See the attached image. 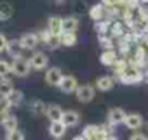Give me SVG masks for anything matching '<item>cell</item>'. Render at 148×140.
<instances>
[{"label":"cell","instance_id":"3957f363","mask_svg":"<svg viewBox=\"0 0 148 140\" xmlns=\"http://www.w3.org/2000/svg\"><path fill=\"white\" fill-rule=\"evenodd\" d=\"M96 95V91H95V87L89 85V84H84V85H80L77 87L76 90V97L80 103H90Z\"/></svg>","mask_w":148,"mask_h":140},{"label":"cell","instance_id":"6da1fadb","mask_svg":"<svg viewBox=\"0 0 148 140\" xmlns=\"http://www.w3.org/2000/svg\"><path fill=\"white\" fill-rule=\"evenodd\" d=\"M118 78H119V81H121L122 84L132 85V84H138V83H141V81L144 80V72H141L139 68L128 66Z\"/></svg>","mask_w":148,"mask_h":140},{"label":"cell","instance_id":"8992f818","mask_svg":"<svg viewBox=\"0 0 148 140\" xmlns=\"http://www.w3.org/2000/svg\"><path fill=\"white\" fill-rule=\"evenodd\" d=\"M125 118H126V113L119 107H113L108 113V121L110 126H118V124L123 123Z\"/></svg>","mask_w":148,"mask_h":140},{"label":"cell","instance_id":"d6986e66","mask_svg":"<svg viewBox=\"0 0 148 140\" xmlns=\"http://www.w3.org/2000/svg\"><path fill=\"white\" fill-rule=\"evenodd\" d=\"M79 28V19L76 16H68L62 19V32H76Z\"/></svg>","mask_w":148,"mask_h":140},{"label":"cell","instance_id":"603a6c76","mask_svg":"<svg viewBox=\"0 0 148 140\" xmlns=\"http://www.w3.org/2000/svg\"><path fill=\"white\" fill-rule=\"evenodd\" d=\"M12 91H13V84H12L10 80H8L6 77L0 80V95L8 97Z\"/></svg>","mask_w":148,"mask_h":140},{"label":"cell","instance_id":"d6a6232c","mask_svg":"<svg viewBox=\"0 0 148 140\" xmlns=\"http://www.w3.org/2000/svg\"><path fill=\"white\" fill-rule=\"evenodd\" d=\"M10 107H12V106L9 104L8 98L0 95V114H2V116H3V114H8V111H9Z\"/></svg>","mask_w":148,"mask_h":140},{"label":"cell","instance_id":"8d00e7d4","mask_svg":"<svg viewBox=\"0 0 148 140\" xmlns=\"http://www.w3.org/2000/svg\"><path fill=\"white\" fill-rule=\"evenodd\" d=\"M84 7H86L84 2H77V3H76V6H74V9H76V10H83Z\"/></svg>","mask_w":148,"mask_h":140},{"label":"cell","instance_id":"836d02e7","mask_svg":"<svg viewBox=\"0 0 148 140\" xmlns=\"http://www.w3.org/2000/svg\"><path fill=\"white\" fill-rule=\"evenodd\" d=\"M8 39H6V36L3 35V33H0V52H3V51H6V48H8Z\"/></svg>","mask_w":148,"mask_h":140},{"label":"cell","instance_id":"cb8c5ba5","mask_svg":"<svg viewBox=\"0 0 148 140\" xmlns=\"http://www.w3.org/2000/svg\"><path fill=\"white\" fill-rule=\"evenodd\" d=\"M31 111H32V114H35V116H42V114H45V111H47V106H45L41 100H35V101L31 103Z\"/></svg>","mask_w":148,"mask_h":140},{"label":"cell","instance_id":"e575fe53","mask_svg":"<svg viewBox=\"0 0 148 140\" xmlns=\"http://www.w3.org/2000/svg\"><path fill=\"white\" fill-rule=\"evenodd\" d=\"M126 7L134 10V9H138L139 7V0H126Z\"/></svg>","mask_w":148,"mask_h":140},{"label":"cell","instance_id":"4dcf8cb0","mask_svg":"<svg viewBox=\"0 0 148 140\" xmlns=\"http://www.w3.org/2000/svg\"><path fill=\"white\" fill-rule=\"evenodd\" d=\"M6 140H25V134L18 129L12 131H6Z\"/></svg>","mask_w":148,"mask_h":140},{"label":"cell","instance_id":"4316f807","mask_svg":"<svg viewBox=\"0 0 148 140\" xmlns=\"http://www.w3.org/2000/svg\"><path fill=\"white\" fill-rule=\"evenodd\" d=\"M110 32H112V38H122L125 35V28L121 22H115L110 26Z\"/></svg>","mask_w":148,"mask_h":140},{"label":"cell","instance_id":"e0dca14e","mask_svg":"<svg viewBox=\"0 0 148 140\" xmlns=\"http://www.w3.org/2000/svg\"><path fill=\"white\" fill-rule=\"evenodd\" d=\"M118 59V53L113 49H105L100 55V62L106 66H112Z\"/></svg>","mask_w":148,"mask_h":140},{"label":"cell","instance_id":"2e32d148","mask_svg":"<svg viewBox=\"0 0 148 140\" xmlns=\"http://www.w3.org/2000/svg\"><path fill=\"white\" fill-rule=\"evenodd\" d=\"M22 51H23V48H22V45H21V42H19V41L13 39V41H9V42H8L6 52H8L13 59H15V58L22 56Z\"/></svg>","mask_w":148,"mask_h":140},{"label":"cell","instance_id":"ac0fdd59","mask_svg":"<svg viewBox=\"0 0 148 140\" xmlns=\"http://www.w3.org/2000/svg\"><path fill=\"white\" fill-rule=\"evenodd\" d=\"M2 126L6 131H12V130H16L18 129V118L12 114H3L2 117Z\"/></svg>","mask_w":148,"mask_h":140},{"label":"cell","instance_id":"4fadbf2b","mask_svg":"<svg viewBox=\"0 0 148 140\" xmlns=\"http://www.w3.org/2000/svg\"><path fill=\"white\" fill-rule=\"evenodd\" d=\"M113 85H115V80L109 75H103L96 80V88L99 91H110Z\"/></svg>","mask_w":148,"mask_h":140},{"label":"cell","instance_id":"9a60e30c","mask_svg":"<svg viewBox=\"0 0 148 140\" xmlns=\"http://www.w3.org/2000/svg\"><path fill=\"white\" fill-rule=\"evenodd\" d=\"M65 130H67V126L62 121H51L49 124V134L55 139L62 137L65 134Z\"/></svg>","mask_w":148,"mask_h":140},{"label":"cell","instance_id":"8fae6325","mask_svg":"<svg viewBox=\"0 0 148 140\" xmlns=\"http://www.w3.org/2000/svg\"><path fill=\"white\" fill-rule=\"evenodd\" d=\"M67 127H73V126H77L80 123V114L76 110H67L62 114V120H61Z\"/></svg>","mask_w":148,"mask_h":140},{"label":"cell","instance_id":"5bb4252c","mask_svg":"<svg viewBox=\"0 0 148 140\" xmlns=\"http://www.w3.org/2000/svg\"><path fill=\"white\" fill-rule=\"evenodd\" d=\"M48 29L54 35H61L62 33V18H60V16H51L48 19Z\"/></svg>","mask_w":148,"mask_h":140},{"label":"cell","instance_id":"83f0119b","mask_svg":"<svg viewBox=\"0 0 148 140\" xmlns=\"http://www.w3.org/2000/svg\"><path fill=\"white\" fill-rule=\"evenodd\" d=\"M45 43H47V46H48L49 49L58 48L60 45H62V43H61V35H54V33H51L49 38H48V41H47Z\"/></svg>","mask_w":148,"mask_h":140},{"label":"cell","instance_id":"ba28073f","mask_svg":"<svg viewBox=\"0 0 148 140\" xmlns=\"http://www.w3.org/2000/svg\"><path fill=\"white\" fill-rule=\"evenodd\" d=\"M19 42H21V45H22L23 49L31 51V49H35V48L38 46L39 38H38V35H35V33H25V35L21 36Z\"/></svg>","mask_w":148,"mask_h":140},{"label":"cell","instance_id":"74e56055","mask_svg":"<svg viewBox=\"0 0 148 140\" xmlns=\"http://www.w3.org/2000/svg\"><path fill=\"white\" fill-rule=\"evenodd\" d=\"M71 140H87V139H86V137H84L83 134H80V136H74V137H73Z\"/></svg>","mask_w":148,"mask_h":140},{"label":"cell","instance_id":"f546056e","mask_svg":"<svg viewBox=\"0 0 148 140\" xmlns=\"http://www.w3.org/2000/svg\"><path fill=\"white\" fill-rule=\"evenodd\" d=\"M95 29H96L97 35H106V32L109 30V22L108 20H99V22H96Z\"/></svg>","mask_w":148,"mask_h":140},{"label":"cell","instance_id":"f35d334b","mask_svg":"<svg viewBox=\"0 0 148 140\" xmlns=\"http://www.w3.org/2000/svg\"><path fill=\"white\" fill-rule=\"evenodd\" d=\"M103 140H118V139H116V137H113V136H109V134H108Z\"/></svg>","mask_w":148,"mask_h":140},{"label":"cell","instance_id":"7402d4cb","mask_svg":"<svg viewBox=\"0 0 148 140\" xmlns=\"http://www.w3.org/2000/svg\"><path fill=\"white\" fill-rule=\"evenodd\" d=\"M61 43L64 46H74L77 43L76 32H62L61 33Z\"/></svg>","mask_w":148,"mask_h":140},{"label":"cell","instance_id":"f1b7e54d","mask_svg":"<svg viewBox=\"0 0 148 140\" xmlns=\"http://www.w3.org/2000/svg\"><path fill=\"white\" fill-rule=\"evenodd\" d=\"M99 43L103 49H113V39L112 36L106 35H99Z\"/></svg>","mask_w":148,"mask_h":140},{"label":"cell","instance_id":"9c48e42d","mask_svg":"<svg viewBox=\"0 0 148 140\" xmlns=\"http://www.w3.org/2000/svg\"><path fill=\"white\" fill-rule=\"evenodd\" d=\"M123 124H125L128 129H131V130H138L139 127H142L144 118H142V116L138 114V113H131V114H126V118H125Z\"/></svg>","mask_w":148,"mask_h":140},{"label":"cell","instance_id":"52a82bcc","mask_svg":"<svg viewBox=\"0 0 148 140\" xmlns=\"http://www.w3.org/2000/svg\"><path fill=\"white\" fill-rule=\"evenodd\" d=\"M62 77H64V75H62V72H61V69H60L58 66H52V68L48 69L47 74H45V81H47L48 85L58 87V84H60V81H61Z\"/></svg>","mask_w":148,"mask_h":140},{"label":"cell","instance_id":"60d3db41","mask_svg":"<svg viewBox=\"0 0 148 140\" xmlns=\"http://www.w3.org/2000/svg\"><path fill=\"white\" fill-rule=\"evenodd\" d=\"M145 45H147V48H148V36H145Z\"/></svg>","mask_w":148,"mask_h":140},{"label":"cell","instance_id":"d590c367","mask_svg":"<svg viewBox=\"0 0 148 140\" xmlns=\"http://www.w3.org/2000/svg\"><path fill=\"white\" fill-rule=\"evenodd\" d=\"M129 140H148V139H147V136L142 134V133H134V134L129 137Z\"/></svg>","mask_w":148,"mask_h":140},{"label":"cell","instance_id":"484cf974","mask_svg":"<svg viewBox=\"0 0 148 140\" xmlns=\"http://www.w3.org/2000/svg\"><path fill=\"white\" fill-rule=\"evenodd\" d=\"M112 68H113V72L119 77V75L125 71V69L128 68V62H126L125 59H122V58H118V59H116V62L112 65Z\"/></svg>","mask_w":148,"mask_h":140},{"label":"cell","instance_id":"ab89813d","mask_svg":"<svg viewBox=\"0 0 148 140\" xmlns=\"http://www.w3.org/2000/svg\"><path fill=\"white\" fill-rule=\"evenodd\" d=\"M144 80L148 83V69H147V71H145V74H144Z\"/></svg>","mask_w":148,"mask_h":140},{"label":"cell","instance_id":"1f68e13d","mask_svg":"<svg viewBox=\"0 0 148 140\" xmlns=\"http://www.w3.org/2000/svg\"><path fill=\"white\" fill-rule=\"evenodd\" d=\"M9 72H12V65L6 61H0V78H5Z\"/></svg>","mask_w":148,"mask_h":140},{"label":"cell","instance_id":"44dd1931","mask_svg":"<svg viewBox=\"0 0 148 140\" xmlns=\"http://www.w3.org/2000/svg\"><path fill=\"white\" fill-rule=\"evenodd\" d=\"M6 98H8V101H9V104L12 107H18L23 101V93L19 91V90H13Z\"/></svg>","mask_w":148,"mask_h":140},{"label":"cell","instance_id":"7c38bea8","mask_svg":"<svg viewBox=\"0 0 148 140\" xmlns=\"http://www.w3.org/2000/svg\"><path fill=\"white\" fill-rule=\"evenodd\" d=\"M105 15H106V7H105L103 3H97V5H95V6H92V7L89 9V16H90V19L95 20V22L102 20V19L105 18Z\"/></svg>","mask_w":148,"mask_h":140},{"label":"cell","instance_id":"5b68a950","mask_svg":"<svg viewBox=\"0 0 148 140\" xmlns=\"http://www.w3.org/2000/svg\"><path fill=\"white\" fill-rule=\"evenodd\" d=\"M31 66L36 71H41V69H45L48 66V56L44 52H35L31 58H29Z\"/></svg>","mask_w":148,"mask_h":140},{"label":"cell","instance_id":"30bf717a","mask_svg":"<svg viewBox=\"0 0 148 140\" xmlns=\"http://www.w3.org/2000/svg\"><path fill=\"white\" fill-rule=\"evenodd\" d=\"M62 114H64V110L57 106V104H49L47 106V111H45V116L48 117L49 121H61L62 120Z\"/></svg>","mask_w":148,"mask_h":140},{"label":"cell","instance_id":"d4e9b609","mask_svg":"<svg viewBox=\"0 0 148 140\" xmlns=\"http://www.w3.org/2000/svg\"><path fill=\"white\" fill-rule=\"evenodd\" d=\"M99 131V126H95V124H89L84 127L83 130V136L87 139V140H95L96 139V134Z\"/></svg>","mask_w":148,"mask_h":140},{"label":"cell","instance_id":"7a4b0ae2","mask_svg":"<svg viewBox=\"0 0 148 140\" xmlns=\"http://www.w3.org/2000/svg\"><path fill=\"white\" fill-rule=\"evenodd\" d=\"M31 62L29 59H25L23 56H19V58H15L13 62H12V72L16 75V77H26L31 71Z\"/></svg>","mask_w":148,"mask_h":140},{"label":"cell","instance_id":"277c9868","mask_svg":"<svg viewBox=\"0 0 148 140\" xmlns=\"http://www.w3.org/2000/svg\"><path fill=\"white\" fill-rule=\"evenodd\" d=\"M79 84H77V78L74 75H64L58 84V88L65 93V94H71V93H76Z\"/></svg>","mask_w":148,"mask_h":140},{"label":"cell","instance_id":"ffe728a7","mask_svg":"<svg viewBox=\"0 0 148 140\" xmlns=\"http://www.w3.org/2000/svg\"><path fill=\"white\" fill-rule=\"evenodd\" d=\"M13 15V7L8 2H0V20H8Z\"/></svg>","mask_w":148,"mask_h":140}]
</instances>
